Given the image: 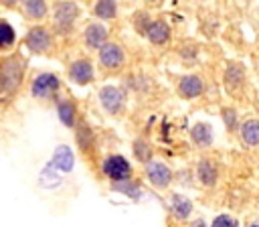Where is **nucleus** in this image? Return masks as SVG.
Listing matches in <instances>:
<instances>
[{"label":"nucleus","instance_id":"obj_1","mask_svg":"<svg viewBox=\"0 0 259 227\" xmlns=\"http://www.w3.org/2000/svg\"><path fill=\"white\" fill-rule=\"evenodd\" d=\"M22 79V63L18 59H8L0 67V89L10 91L16 89Z\"/></svg>","mask_w":259,"mask_h":227},{"label":"nucleus","instance_id":"obj_2","mask_svg":"<svg viewBox=\"0 0 259 227\" xmlns=\"http://www.w3.org/2000/svg\"><path fill=\"white\" fill-rule=\"evenodd\" d=\"M103 172H105L111 180L121 182V180H127V178H130L132 166H130V162H127L123 156L115 154V156L105 158V162H103Z\"/></svg>","mask_w":259,"mask_h":227},{"label":"nucleus","instance_id":"obj_3","mask_svg":"<svg viewBox=\"0 0 259 227\" xmlns=\"http://www.w3.org/2000/svg\"><path fill=\"white\" fill-rule=\"evenodd\" d=\"M77 16H79V8H77L75 2H69V0L67 2H59L57 8H55V24H57V28L61 32L69 30Z\"/></svg>","mask_w":259,"mask_h":227},{"label":"nucleus","instance_id":"obj_4","mask_svg":"<svg viewBox=\"0 0 259 227\" xmlns=\"http://www.w3.org/2000/svg\"><path fill=\"white\" fill-rule=\"evenodd\" d=\"M146 174H148V180L158 188H166L172 182V170L160 160H148Z\"/></svg>","mask_w":259,"mask_h":227},{"label":"nucleus","instance_id":"obj_5","mask_svg":"<svg viewBox=\"0 0 259 227\" xmlns=\"http://www.w3.org/2000/svg\"><path fill=\"white\" fill-rule=\"evenodd\" d=\"M99 101L107 114H117L123 107V91L113 85H107L99 91Z\"/></svg>","mask_w":259,"mask_h":227},{"label":"nucleus","instance_id":"obj_6","mask_svg":"<svg viewBox=\"0 0 259 227\" xmlns=\"http://www.w3.org/2000/svg\"><path fill=\"white\" fill-rule=\"evenodd\" d=\"M99 61L105 69H117L123 63V51L115 43H105L99 47Z\"/></svg>","mask_w":259,"mask_h":227},{"label":"nucleus","instance_id":"obj_7","mask_svg":"<svg viewBox=\"0 0 259 227\" xmlns=\"http://www.w3.org/2000/svg\"><path fill=\"white\" fill-rule=\"evenodd\" d=\"M59 87V79L53 73H40L32 81V95L34 97H51Z\"/></svg>","mask_w":259,"mask_h":227},{"label":"nucleus","instance_id":"obj_8","mask_svg":"<svg viewBox=\"0 0 259 227\" xmlns=\"http://www.w3.org/2000/svg\"><path fill=\"white\" fill-rule=\"evenodd\" d=\"M26 45L30 51L34 53H45L49 47H51V34L47 32V28L42 26H34L28 30L26 34Z\"/></svg>","mask_w":259,"mask_h":227},{"label":"nucleus","instance_id":"obj_9","mask_svg":"<svg viewBox=\"0 0 259 227\" xmlns=\"http://www.w3.org/2000/svg\"><path fill=\"white\" fill-rule=\"evenodd\" d=\"M202 89H204V83H202V79L198 75H184L180 79V83H178V91L186 99L198 97L202 93Z\"/></svg>","mask_w":259,"mask_h":227},{"label":"nucleus","instance_id":"obj_10","mask_svg":"<svg viewBox=\"0 0 259 227\" xmlns=\"http://www.w3.org/2000/svg\"><path fill=\"white\" fill-rule=\"evenodd\" d=\"M69 75H71V79H73L75 83H79V85L89 83V81L93 79V69H91V63H89V61H85V59L75 61V63L71 65V69H69Z\"/></svg>","mask_w":259,"mask_h":227},{"label":"nucleus","instance_id":"obj_11","mask_svg":"<svg viewBox=\"0 0 259 227\" xmlns=\"http://www.w3.org/2000/svg\"><path fill=\"white\" fill-rule=\"evenodd\" d=\"M196 174H198V180H200L204 186H212V184L217 182V178H219V170H217L214 162H212V160H206V158H202V160L198 162Z\"/></svg>","mask_w":259,"mask_h":227},{"label":"nucleus","instance_id":"obj_12","mask_svg":"<svg viewBox=\"0 0 259 227\" xmlns=\"http://www.w3.org/2000/svg\"><path fill=\"white\" fill-rule=\"evenodd\" d=\"M146 34H148L150 43H154V45H164V43L170 39V26H168L164 20H154V22H150Z\"/></svg>","mask_w":259,"mask_h":227},{"label":"nucleus","instance_id":"obj_13","mask_svg":"<svg viewBox=\"0 0 259 227\" xmlns=\"http://www.w3.org/2000/svg\"><path fill=\"white\" fill-rule=\"evenodd\" d=\"M85 43H87V47H91V49H99L101 45H105L107 43V30H105V26H101V24H89L87 28H85Z\"/></svg>","mask_w":259,"mask_h":227},{"label":"nucleus","instance_id":"obj_14","mask_svg":"<svg viewBox=\"0 0 259 227\" xmlns=\"http://www.w3.org/2000/svg\"><path fill=\"white\" fill-rule=\"evenodd\" d=\"M243 81H245V69H243V65L231 63V65L225 69V85H227L231 91H235V89H239V87L243 85Z\"/></svg>","mask_w":259,"mask_h":227},{"label":"nucleus","instance_id":"obj_15","mask_svg":"<svg viewBox=\"0 0 259 227\" xmlns=\"http://www.w3.org/2000/svg\"><path fill=\"white\" fill-rule=\"evenodd\" d=\"M190 138H192V142H194L196 146L206 148V146L212 144V130H210L208 124L198 122V124L192 126V130H190Z\"/></svg>","mask_w":259,"mask_h":227},{"label":"nucleus","instance_id":"obj_16","mask_svg":"<svg viewBox=\"0 0 259 227\" xmlns=\"http://www.w3.org/2000/svg\"><path fill=\"white\" fill-rule=\"evenodd\" d=\"M170 213L176 217V219H186L190 213H192V203L182 197V195H172L170 197Z\"/></svg>","mask_w":259,"mask_h":227},{"label":"nucleus","instance_id":"obj_17","mask_svg":"<svg viewBox=\"0 0 259 227\" xmlns=\"http://www.w3.org/2000/svg\"><path fill=\"white\" fill-rule=\"evenodd\" d=\"M73 152L67 148V146H59L55 150V156H53V166L63 170V172H69L73 168Z\"/></svg>","mask_w":259,"mask_h":227},{"label":"nucleus","instance_id":"obj_18","mask_svg":"<svg viewBox=\"0 0 259 227\" xmlns=\"http://www.w3.org/2000/svg\"><path fill=\"white\" fill-rule=\"evenodd\" d=\"M241 138L249 146H259V120H247L241 126Z\"/></svg>","mask_w":259,"mask_h":227},{"label":"nucleus","instance_id":"obj_19","mask_svg":"<svg viewBox=\"0 0 259 227\" xmlns=\"http://www.w3.org/2000/svg\"><path fill=\"white\" fill-rule=\"evenodd\" d=\"M93 12H95V16H99V18H103V20H109V18L115 16L117 4H115V0H99V2L95 4Z\"/></svg>","mask_w":259,"mask_h":227},{"label":"nucleus","instance_id":"obj_20","mask_svg":"<svg viewBox=\"0 0 259 227\" xmlns=\"http://www.w3.org/2000/svg\"><path fill=\"white\" fill-rule=\"evenodd\" d=\"M22 8L30 18H42L47 14V2L45 0H22Z\"/></svg>","mask_w":259,"mask_h":227},{"label":"nucleus","instance_id":"obj_21","mask_svg":"<svg viewBox=\"0 0 259 227\" xmlns=\"http://www.w3.org/2000/svg\"><path fill=\"white\" fill-rule=\"evenodd\" d=\"M59 118L65 126H73L75 124V105L71 101H61L59 103Z\"/></svg>","mask_w":259,"mask_h":227},{"label":"nucleus","instance_id":"obj_22","mask_svg":"<svg viewBox=\"0 0 259 227\" xmlns=\"http://www.w3.org/2000/svg\"><path fill=\"white\" fill-rule=\"evenodd\" d=\"M14 39H16V32H14V28L8 24V22H0V47H10L12 43H14Z\"/></svg>","mask_w":259,"mask_h":227},{"label":"nucleus","instance_id":"obj_23","mask_svg":"<svg viewBox=\"0 0 259 227\" xmlns=\"http://www.w3.org/2000/svg\"><path fill=\"white\" fill-rule=\"evenodd\" d=\"M134 152H136V158L140 162H148L152 158V150H150V144L144 142V140H136L134 144Z\"/></svg>","mask_w":259,"mask_h":227},{"label":"nucleus","instance_id":"obj_24","mask_svg":"<svg viewBox=\"0 0 259 227\" xmlns=\"http://www.w3.org/2000/svg\"><path fill=\"white\" fill-rule=\"evenodd\" d=\"M223 122H225V126L229 130H235V126H237V111L231 109V107L223 109Z\"/></svg>","mask_w":259,"mask_h":227},{"label":"nucleus","instance_id":"obj_25","mask_svg":"<svg viewBox=\"0 0 259 227\" xmlns=\"http://www.w3.org/2000/svg\"><path fill=\"white\" fill-rule=\"evenodd\" d=\"M210 227H237V221H235L233 217H229V215H219V217L212 221Z\"/></svg>","mask_w":259,"mask_h":227},{"label":"nucleus","instance_id":"obj_26","mask_svg":"<svg viewBox=\"0 0 259 227\" xmlns=\"http://www.w3.org/2000/svg\"><path fill=\"white\" fill-rule=\"evenodd\" d=\"M134 24H136V28H138V32H146L148 30V26H150V20H148V14H138L136 16V20H134Z\"/></svg>","mask_w":259,"mask_h":227},{"label":"nucleus","instance_id":"obj_27","mask_svg":"<svg viewBox=\"0 0 259 227\" xmlns=\"http://www.w3.org/2000/svg\"><path fill=\"white\" fill-rule=\"evenodd\" d=\"M190 227H208V225H206L202 219H196V221H192V225H190Z\"/></svg>","mask_w":259,"mask_h":227},{"label":"nucleus","instance_id":"obj_28","mask_svg":"<svg viewBox=\"0 0 259 227\" xmlns=\"http://www.w3.org/2000/svg\"><path fill=\"white\" fill-rule=\"evenodd\" d=\"M18 0H2V4H6V6H14Z\"/></svg>","mask_w":259,"mask_h":227},{"label":"nucleus","instance_id":"obj_29","mask_svg":"<svg viewBox=\"0 0 259 227\" xmlns=\"http://www.w3.org/2000/svg\"><path fill=\"white\" fill-rule=\"evenodd\" d=\"M249 227H259V221H253V223H251Z\"/></svg>","mask_w":259,"mask_h":227},{"label":"nucleus","instance_id":"obj_30","mask_svg":"<svg viewBox=\"0 0 259 227\" xmlns=\"http://www.w3.org/2000/svg\"><path fill=\"white\" fill-rule=\"evenodd\" d=\"M150 2H160V0H150Z\"/></svg>","mask_w":259,"mask_h":227}]
</instances>
